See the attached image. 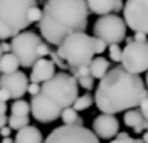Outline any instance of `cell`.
Listing matches in <instances>:
<instances>
[{"instance_id": "d6986e66", "label": "cell", "mask_w": 148, "mask_h": 143, "mask_svg": "<svg viewBox=\"0 0 148 143\" xmlns=\"http://www.w3.org/2000/svg\"><path fill=\"white\" fill-rule=\"evenodd\" d=\"M18 61L17 57L14 56L12 52L9 54H3L2 59H0V73H3V74H12V73H15L18 69Z\"/></svg>"}, {"instance_id": "60d3db41", "label": "cell", "mask_w": 148, "mask_h": 143, "mask_svg": "<svg viewBox=\"0 0 148 143\" xmlns=\"http://www.w3.org/2000/svg\"><path fill=\"white\" fill-rule=\"evenodd\" d=\"M147 88H148V71H147Z\"/></svg>"}, {"instance_id": "ac0fdd59", "label": "cell", "mask_w": 148, "mask_h": 143, "mask_svg": "<svg viewBox=\"0 0 148 143\" xmlns=\"http://www.w3.org/2000/svg\"><path fill=\"white\" fill-rule=\"evenodd\" d=\"M110 71V61L104 59L103 56L94 57L89 64V76L92 79H103Z\"/></svg>"}, {"instance_id": "603a6c76", "label": "cell", "mask_w": 148, "mask_h": 143, "mask_svg": "<svg viewBox=\"0 0 148 143\" xmlns=\"http://www.w3.org/2000/svg\"><path fill=\"white\" fill-rule=\"evenodd\" d=\"M92 101H94V98L91 94H83V96H77L76 98V101H74L73 108L79 113V111H84V109H88L89 106L92 105Z\"/></svg>"}, {"instance_id": "484cf974", "label": "cell", "mask_w": 148, "mask_h": 143, "mask_svg": "<svg viewBox=\"0 0 148 143\" xmlns=\"http://www.w3.org/2000/svg\"><path fill=\"white\" fill-rule=\"evenodd\" d=\"M40 19H42V10L39 9V7H32V9L29 10V15H27L29 24H34V22H40Z\"/></svg>"}, {"instance_id": "e575fe53", "label": "cell", "mask_w": 148, "mask_h": 143, "mask_svg": "<svg viewBox=\"0 0 148 143\" xmlns=\"http://www.w3.org/2000/svg\"><path fill=\"white\" fill-rule=\"evenodd\" d=\"M0 99H2V101H9V99H10L9 93H7V91H3V89H0Z\"/></svg>"}, {"instance_id": "7c38bea8", "label": "cell", "mask_w": 148, "mask_h": 143, "mask_svg": "<svg viewBox=\"0 0 148 143\" xmlns=\"http://www.w3.org/2000/svg\"><path fill=\"white\" fill-rule=\"evenodd\" d=\"M27 88L29 77L20 71H15L12 74H2L0 77V89L7 91L10 99H22V96L27 93Z\"/></svg>"}, {"instance_id": "83f0119b", "label": "cell", "mask_w": 148, "mask_h": 143, "mask_svg": "<svg viewBox=\"0 0 148 143\" xmlns=\"http://www.w3.org/2000/svg\"><path fill=\"white\" fill-rule=\"evenodd\" d=\"M92 84H94V79H92L91 76L79 77V79H77V86H79V88H83V89H88V91L92 88Z\"/></svg>"}, {"instance_id": "ba28073f", "label": "cell", "mask_w": 148, "mask_h": 143, "mask_svg": "<svg viewBox=\"0 0 148 143\" xmlns=\"http://www.w3.org/2000/svg\"><path fill=\"white\" fill-rule=\"evenodd\" d=\"M44 143H99V138L91 130L79 125H62L54 128Z\"/></svg>"}, {"instance_id": "8992f818", "label": "cell", "mask_w": 148, "mask_h": 143, "mask_svg": "<svg viewBox=\"0 0 148 143\" xmlns=\"http://www.w3.org/2000/svg\"><path fill=\"white\" fill-rule=\"evenodd\" d=\"M42 44V39L36 32H20L15 37H12L10 47L12 54L17 57L18 64L22 67H32L39 57V47Z\"/></svg>"}, {"instance_id": "4fadbf2b", "label": "cell", "mask_w": 148, "mask_h": 143, "mask_svg": "<svg viewBox=\"0 0 148 143\" xmlns=\"http://www.w3.org/2000/svg\"><path fill=\"white\" fill-rule=\"evenodd\" d=\"M92 133L101 140H111L120 133V121L114 114L103 113L92 121Z\"/></svg>"}, {"instance_id": "2e32d148", "label": "cell", "mask_w": 148, "mask_h": 143, "mask_svg": "<svg viewBox=\"0 0 148 143\" xmlns=\"http://www.w3.org/2000/svg\"><path fill=\"white\" fill-rule=\"evenodd\" d=\"M123 120H125L126 126L133 128L135 133H143V130L148 128V121L143 118V114L140 113L138 109H128V111H125Z\"/></svg>"}, {"instance_id": "f35d334b", "label": "cell", "mask_w": 148, "mask_h": 143, "mask_svg": "<svg viewBox=\"0 0 148 143\" xmlns=\"http://www.w3.org/2000/svg\"><path fill=\"white\" fill-rule=\"evenodd\" d=\"M143 142L148 143V131H145V133H143Z\"/></svg>"}, {"instance_id": "4dcf8cb0", "label": "cell", "mask_w": 148, "mask_h": 143, "mask_svg": "<svg viewBox=\"0 0 148 143\" xmlns=\"http://www.w3.org/2000/svg\"><path fill=\"white\" fill-rule=\"evenodd\" d=\"M47 54H49V47H47L46 42H42L40 47H39V57H46Z\"/></svg>"}, {"instance_id": "7a4b0ae2", "label": "cell", "mask_w": 148, "mask_h": 143, "mask_svg": "<svg viewBox=\"0 0 148 143\" xmlns=\"http://www.w3.org/2000/svg\"><path fill=\"white\" fill-rule=\"evenodd\" d=\"M88 15L86 0H47L39 30L49 44L59 46L69 34L86 30Z\"/></svg>"}, {"instance_id": "30bf717a", "label": "cell", "mask_w": 148, "mask_h": 143, "mask_svg": "<svg viewBox=\"0 0 148 143\" xmlns=\"http://www.w3.org/2000/svg\"><path fill=\"white\" fill-rule=\"evenodd\" d=\"M123 15L126 27L148 36V0H128L123 5Z\"/></svg>"}, {"instance_id": "1f68e13d", "label": "cell", "mask_w": 148, "mask_h": 143, "mask_svg": "<svg viewBox=\"0 0 148 143\" xmlns=\"http://www.w3.org/2000/svg\"><path fill=\"white\" fill-rule=\"evenodd\" d=\"M0 47H2V52H3V54L12 52V47H10V44H7V42H2V44H0Z\"/></svg>"}, {"instance_id": "52a82bcc", "label": "cell", "mask_w": 148, "mask_h": 143, "mask_svg": "<svg viewBox=\"0 0 148 143\" xmlns=\"http://www.w3.org/2000/svg\"><path fill=\"white\" fill-rule=\"evenodd\" d=\"M92 32L94 37L104 40L108 46H113L126 39V24L116 14H108V15H101L96 20Z\"/></svg>"}, {"instance_id": "cb8c5ba5", "label": "cell", "mask_w": 148, "mask_h": 143, "mask_svg": "<svg viewBox=\"0 0 148 143\" xmlns=\"http://www.w3.org/2000/svg\"><path fill=\"white\" fill-rule=\"evenodd\" d=\"M110 143H145V142H143V140H135V138H131L128 133H118L116 138Z\"/></svg>"}, {"instance_id": "f546056e", "label": "cell", "mask_w": 148, "mask_h": 143, "mask_svg": "<svg viewBox=\"0 0 148 143\" xmlns=\"http://www.w3.org/2000/svg\"><path fill=\"white\" fill-rule=\"evenodd\" d=\"M27 93H30L32 96H36L40 93V84H37V83H30L27 88Z\"/></svg>"}, {"instance_id": "9a60e30c", "label": "cell", "mask_w": 148, "mask_h": 143, "mask_svg": "<svg viewBox=\"0 0 148 143\" xmlns=\"http://www.w3.org/2000/svg\"><path fill=\"white\" fill-rule=\"evenodd\" d=\"M88 10L92 14L101 15H108L113 12H118L123 9V2L121 0H86Z\"/></svg>"}, {"instance_id": "6da1fadb", "label": "cell", "mask_w": 148, "mask_h": 143, "mask_svg": "<svg viewBox=\"0 0 148 143\" xmlns=\"http://www.w3.org/2000/svg\"><path fill=\"white\" fill-rule=\"evenodd\" d=\"M147 98L148 89L147 84H143V79L138 74L126 71L123 66H116L99 79L94 94V105L101 113L116 114L135 109Z\"/></svg>"}, {"instance_id": "7402d4cb", "label": "cell", "mask_w": 148, "mask_h": 143, "mask_svg": "<svg viewBox=\"0 0 148 143\" xmlns=\"http://www.w3.org/2000/svg\"><path fill=\"white\" fill-rule=\"evenodd\" d=\"M7 125H9L10 130L18 131V130H22V128L29 126V116H15V114H10L9 123Z\"/></svg>"}, {"instance_id": "ab89813d", "label": "cell", "mask_w": 148, "mask_h": 143, "mask_svg": "<svg viewBox=\"0 0 148 143\" xmlns=\"http://www.w3.org/2000/svg\"><path fill=\"white\" fill-rule=\"evenodd\" d=\"M2 56H3V52H2V47H0V59H2Z\"/></svg>"}, {"instance_id": "ffe728a7", "label": "cell", "mask_w": 148, "mask_h": 143, "mask_svg": "<svg viewBox=\"0 0 148 143\" xmlns=\"http://www.w3.org/2000/svg\"><path fill=\"white\" fill-rule=\"evenodd\" d=\"M61 118H62V123L64 125H79V126H83V118L77 114V111L74 109L73 106L71 108H64L62 109V113H61Z\"/></svg>"}, {"instance_id": "277c9868", "label": "cell", "mask_w": 148, "mask_h": 143, "mask_svg": "<svg viewBox=\"0 0 148 143\" xmlns=\"http://www.w3.org/2000/svg\"><path fill=\"white\" fill-rule=\"evenodd\" d=\"M57 56L69 69H77V67H89L91 61L94 59V46H92V37L84 34V32H74L59 44Z\"/></svg>"}, {"instance_id": "3957f363", "label": "cell", "mask_w": 148, "mask_h": 143, "mask_svg": "<svg viewBox=\"0 0 148 143\" xmlns=\"http://www.w3.org/2000/svg\"><path fill=\"white\" fill-rule=\"evenodd\" d=\"M37 7V0H0V39L5 40L24 32L30 24L29 10Z\"/></svg>"}, {"instance_id": "f1b7e54d", "label": "cell", "mask_w": 148, "mask_h": 143, "mask_svg": "<svg viewBox=\"0 0 148 143\" xmlns=\"http://www.w3.org/2000/svg\"><path fill=\"white\" fill-rule=\"evenodd\" d=\"M140 113L143 114V118L148 121V98H147V99H143V101L140 103Z\"/></svg>"}, {"instance_id": "74e56055", "label": "cell", "mask_w": 148, "mask_h": 143, "mask_svg": "<svg viewBox=\"0 0 148 143\" xmlns=\"http://www.w3.org/2000/svg\"><path fill=\"white\" fill-rule=\"evenodd\" d=\"M2 143H14V140L10 136H7V138H2Z\"/></svg>"}, {"instance_id": "4316f807", "label": "cell", "mask_w": 148, "mask_h": 143, "mask_svg": "<svg viewBox=\"0 0 148 143\" xmlns=\"http://www.w3.org/2000/svg\"><path fill=\"white\" fill-rule=\"evenodd\" d=\"M92 46H94V54H103L104 51H106V47H108V44L104 42V40H101V39L98 37H92Z\"/></svg>"}, {"instance_id": "5bb4252c", "label": "cell", "mask_w": 148, "mask_h": 143, "mask_svg": "<svg viewBox=\"0 0 148 143\" xmlns=\"http://www.w3.org/2000/svg\"><path fill=\"white\" fill-rule=\"evenodd\" d=\"M54 74H56V64L51 59H47V57H40V59L36 61V64L32 66L30 81L37 83V84H42V83L49 81Z\"/></svg>"}, {"instance_id": "9c48e42d", "label": "cell", "mask_w": 148, "mask_h": 143, "mask_svg": "<svg viewBox=\"0 0 148 143\" xmlns=\"http://www.w3.org/2000/svg\"><path fill=\"white\" fill-rule=\"evenodd\" d=\"M121 66L133 74H141L148 71V40L136 42L130 40L121 52Z\"/></svg>"}, {"instance_id": "d590c367", "label": "cell", "mask_w": 148, "mask_h": 143, "mask_svg": "<svg viewBox=\"0 0 148 143\" xmlns=\"http://www.w3.org/2000/svg\"><path fill=\"white\" fill-rule=\"evenodd\" d=\"M7 123H9V118H7L5 114H2V116H0V128L7 126Z\"/></svg>"}, {"instance_id": "8fae6325", "label": "cell", "mask_w": 148, "mask_h": 143, "mask_svg": "<svg viewBox=\"0 0 148 143\" xmlns=\"http://www.w3.org/2000/svg\"><path fill=\"white\" fill-rule=\"evenodd\" d=\"M30 113L39 123H52L57 118H61L62 108L49 96L39 93L30 99Z\"/></svg>"}, {"instance_id": "836d02e7", "label": "cell", "mask_w": 148, "mask_h": 143, "mask_svg": "<svg viewBox=\"0 0 148 143\" xmlns=\"http://www.w3.org/2000/svg\"><path fill=\"white\" fill-rule=\"evenodd\" d=\"M133 40H136V42H145V40H147V36L141 34V32H136V36H135Z\"/></svg>"}, {"instance_id": "d6a6232c", "label": "cell", "mask_w": 148, "mask_h": 143, "mask_svg": "<svg viewBox=\"0 0 148 143\" xmlns=\"http://www.w3.org/2000/svg\"><path fill=\"white\" fill-rule=\"evenodd\" d=\"M10 131H12V130H10L9 126H3V128H0V135H2L3 138H7V136H10Z\"/></svg>"}, {"instance_id": "5b68a950", "label": "cell", "mask_w": 148, "mask_h": 143, "mask_svg": "<svg viewBox=\"0 0 148 143\" xmlns=\"http://www.w3.org/2000/svg\"><path fill=\"white\" fill-rule=\"evenodd\" d=\"M77 91H79V86H77V79L69 74V73H56L54 76L51 77L49 81L40 84V93L42 94L49 96L52 101H56L57 105L61 106L62 109L64 108H71L77 98Z\"/></svg>"}, {"instance_id": "e0dca14e", "label": "cell", "mask_w": 148, "mask_h": 143, "mask_svg": "<svg viewBox=\"0 0 148 143\" xmlns=\"http://www.w3.org/2000/svg\"><path fill=\"white\" fill-rule=\"evenodd\" d=\"M14 143H44V136H42L39 128L29 125V126L17 131Z\"/></svg>"}, {"instance_id": "44dd1931", "label": "cell", "mask_w": 148, "mask_h": 143, "mask_svg": "<svg viewBox=\"0 0 148 143\" xmlns=\"http://www.w3.org/2000/svg\"><path fill=\"white\" fill-rule=\"evenodd\" d=\"M10 111L15 116H29L30 114V103L24 101V99H15L10 106Z\"/></svg>"}, {"instance_id": "d4e9b609", "label": "cell", "mask_w": 148, "mask_h": 143, "mask_svg": "<svg viewBox=\"0 0 148 143\" xmlns=\"http://www.w3.org/2000/svg\"><path fill=\"white\" fill-rule=\"evenodd\" d=\"M108 49H110V59L111 61H114V62H121V52H123V49H121L118 44L108 46Z\"/></svg>"}, {"instance_id": "8d00e7d4", "label": "cell", "mask_w": 148, "mask_h": 143, "mask_svg": "<svg viewBox=\"0 0 148 143\" xmlns=\"http://www.w3.org/2000/svg\"><path fill=\"white\" fill-rule=\"evenodd\" d=\"M5 111H7V103L0 99V116H2V114H5Z\"/></svg>"}]
</instances>
